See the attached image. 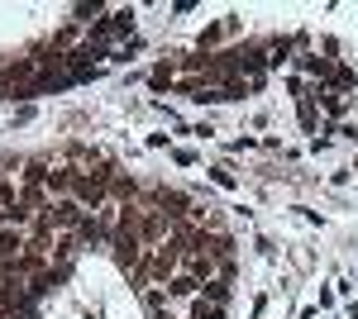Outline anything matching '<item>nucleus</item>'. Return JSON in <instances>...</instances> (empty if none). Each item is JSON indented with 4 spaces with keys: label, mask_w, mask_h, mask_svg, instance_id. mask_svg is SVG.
<instances>
[{
    "label": "nucleus",
    "mask_w": 358,
    "mask_h": 319,
    "mask_svg": "<svg viewBox=\"0 0 358 319\" xmlns=\"http://www.w3.org/2000/svg\"><path fill=\"white\" fill-rule=\"evenodd\" d=\"M10 205H15V186H10V181H0V210H10Z\"/></svg>",
    "instance_id": "0eeeda50"
},
{
    "label": "nucleus",
    "mask_w": 358,
    "mask_h": 319,
    "mask_svg": "<svg viewBox=\"0 0 358 319\" xmlns=\"http://www.w3.org/2000/svg\"><path fill=\"white\" fill-rule=\"evenodd\" d=\"M192 319H224V305H215V300H206V295H196Z\"/></svg>",
    "instance_id": "20e7f679"
},
{
    "label": "nucleus",
    "mask_w": 358,
    "mask_h": 319,
    "mask_svg": "<svg viewBox=\"0 0 358 319\" xmlns=\"http://www.w3.org/2000/svg\"><path fill=\"white\" fill-rule=\"evenodd\" d=\"M115 172H86L72 181V195H77V205H91V210H101L106 205V191H110Z\"/></svg>",
    "instance_id": "f257e3e1"
},
{
    "label": "nucleus",
    "mask_w": 358,
    "mask_h": 319,
    "mask_svg": "<svg viewBox=\"0 0 358 319\" xmlns=\"http://www.w3.org/2000/svg\"><path fill=\"white\" fill-rule=\"evenodd\" d=\"M43 224H48V229H77V234H82V205H72V200H67V205H53V214H48V219H43Z\"/></svg>",
    "instance_id": "f03ea898"
},
{
    "label": "nucleus",
    "mask_w": 358,
    "mask_h": 319,
    "mask_svg": "<svg viewBox=\"0 0 358 319\" xmlns=\"http://www.w3.org/2000/svg\"><path fill=\"white\" fill-rule=\"evenodd\" d=\"M167 295H201V281L196 276H172L167 281Z\"/></svg>",
    "instance_id": "39448f33"
},
{
    "label": "nucleus",
    "mask_w": 358,
    "mask_h": 319,
    "mask_svg": "<svg viewBox=\"0 0 358 319\" xmlns=\"http://www.w3.org/2000/svg\"><path fill=\"white\" fill-rule=\"evenodd\" d=\"M72 181H77L72 172H48V177H43V186L53 191V195H57V191H72Z\"/></svg>",
    "instance_id": "423d86ee"
},
{
    "label": "nucleus",
    "mask_w": 358,
    "mask_h": 319,
    "mask_svg": "<svg viewBox=\"0 0 358 319\" xmlns=\"http://www.w3.org/2000/svg\"><path fill=\"white\" fill-rule=\"evenodd\" d=\"M24 177H29V181H38V177H48V172H43V162H24Z\"/></svg>",
    "instance_id": "6e6552de"
},
{
    "label": "nucleus",
    "mask_w": 358,
    "mask_h": 319,
    "mask_svg": "<svg viewBox=\"0 0 358 319\" xmlns=\"http://www.w3.org/2000/svg\"><path fill=\"white\" fill-rule=\"evenodd\" d=\"M20 248H24V239H20L15 229H0V262H10V258H20Z\"/></svg>",
    "instance_id": "7ed1b4c3"
}]
</instances>
